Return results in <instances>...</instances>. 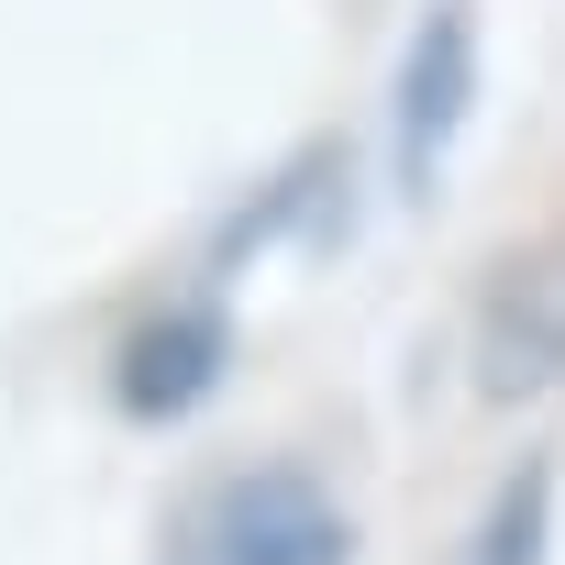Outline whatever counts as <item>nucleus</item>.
Wrapping results in <instances>:
<instances>
[{
	"mask_svg": "<svg viewBox=\"0 0 565 565\" xmlns=\"http://www.w3.org/2000/svg\"><path fill=\"white\" fill-rule=\"evenodd\" d=\"M466 78H477V23H466V0H433V23L411 45V78H399V178L422 189L466 122Z\"/></svg>",
	"mask_w": 565,
	"mask_h": 565,
	"instance_id": "3",
	"label": "nucleus"
},
{
	"mask_svg": "<svg viewBox=\"0 0 565 565\" xmlns=\"http://www.w3.org/2000/svg\"><path fill=\"white\" fill-rule=\"evenodd\" d=\"M543 554H554V466H521V477L488 499L466 565H543Z\"/></svg>",
	"mask_w": 565,
	"mask_h": 565,
	"instance_id": "5",
	"label": "nucleus"
},
{
	"mask_svg": "<svg viewBox=\"0 0 565 565\" xmlns=\"http://www.w3.org/2000/svg\"><path fill=\"white\" fill-rule=\"evenodd\" d=\"M477 377L488 399H532L565 377V244H532L477 300Z\"/></svg>",
	"mask_w": 565,
	"mask_h": 565,
	"instance_id": "1",
	"label": "nucleus"
},
{
	"mask_svg": "<svg viewBox=\"0 0 565 565\" xmlns=\"http://www.w3.org/2000/svg\"><path fill=\"white\" fill-rule=\"evenodd\" d=\"M211 355H222V333H211V322H167V333H145V344H134L122 399H134V411H189V399L211 388Z\"/></svg>",
	"mask_w": 565,
	"mask_h": 565,
	"instance_id": "4",
	"label": "nucleus"
},
{
	"mask_svg": "<svg viewBox=\"0 0 565 565\" xmlns=\"http://www.w3.org/2000/svg\"><path fill=\"white\" fill-rule=\"evenodd\" d=\"M344 554H355L344 510L300 477H244L200 521V565H344Z\"/></svg>",
	"mask_w": 565,
	"mask_h": 565,
	"instance_id": "2",
	"label": "nucleus"
}]
</instances>
